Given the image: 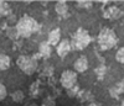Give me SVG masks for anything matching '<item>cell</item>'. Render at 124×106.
<instances>
[{"instance_id":"9","label":"cell","mask_w":124,"mask_h":106,"mask_svg":"<svg viewBox=\"0 0 124 106\" xmlns=\"http://www.w3.org/2000/svg\"><path fill=\"white\" fill-rule=\"evenodd\" d=\"M39 53L41 57H45V58H48L52 53V46H51L47 41H44L41 42L40 46H39Z\"/></svg>"},{"instance_id":"23","label":"cell","mask_w":124,"mask_h":106,"mask_svg":"<svg viewBox=\"0 0 124 106\" xmlns=\"http://www.w3.org/2000/svg\"><path fill=\"white\" fill-rule=\"evenodd\" d=\"M117 86L119 88V90H120V93H124V78L117 84Z\"/></svg>"},{"instance_id":"21","label":"cell","mask_w":124,"mask_h":106,"mask_svg":"<svg viewBox=\"0 0 124 106\" xmlns=\"http://www.w3.org/2000/svg\"><path fill=\"white\" fill-rule=\"evenodd\" d=\"M96 74H97L98 78H103V77H104V74H106V67L104 66H99L96 69Z\"/></svg>"},{"instance_id":"18","label":"cell","mask_w":124,"mask_h":106,"mask_svg":"<svg viewBox=\"0 0 124 106\" xmlns=\"http://www.w3.org/2000/svg\"><path fill=\"white\" fill-rule=\"evenodd\" d=\"M6 96H8V89H6V86L4 85V84L0 83V102H1Z\"/></svg>"},{"instance_id":"8","label":"cell","mask_w":124,"mask_h":106,"mask_svg":"<svg viewBox=\"0 0 124 106\" xmlns=\"http://www.w3.org/2000/svg\"><path fill=\"white\" fill-rule=\"evenodd\" d=\"M47 42L51 46H57L61 42V30L60 28H54L48 32L47 36Z\"/></svg>"},{"instance_id":"15","label":"cell","mask_w":124,"mask_h":106,"mask_svg":"<svg viewBox=\"0 0 124 106\" xmlns=\"http://www.w3.org/2000/svg\"><path fill=\"white\" fill-rule=\"evenodd\" d=\"M120 15H122V13H120V10L118 7H110L109 11H108V16L112 17V19H117Z\"/></svg>"},{"instance_id":"13","label":"cell","mask_w":124,"mask_h":106,"mask_svg":"<svg viewBox=\"0 0 124 106\" xmlns=\"http://www.w3.org/2000/svg\"><path fill=\"white\" fill-rule=\"evenodd\" d=\"M10 6L6 1H3V0H0V17L3 16H9L10 15Z\"/></svg>"},{"instance_id":"25","label":"cell","mask_w":124,"mask_h":106,"mask_svg":"<svg viewBox=\"0 0 124 106\" xmlns=\"http://www.w3.org/2000/svg\"><path fill=\"white\" fill-rule=\"evenodd\" d=\"M87 106H101V105H99L98 102H94V101H91V102H89V104H88Z\"/></svg>"},{"instance_id":"5","label":"cell","mask_w":124,"mask_h":106,"mask_svg":"<svg viewBox=\"0 0 124 106\" xmlns=\"http://www.w3.org/2000/svg\"><path fill=\"white\" fill-rule=\"evenodd\" d=\"M60 83L66 90L76 86L77 85V73L75 70H70V69L65 70L63 73L61 74Z\"/></svg>"},{"instance_id":"1","label":"cell","mask_w":124,"mask_h":106,"mask_svg":"<svg viewBox=\"0 0 124 106\" xmlns=\"http://www.w3.org/2000/svg\"><path fill=\"white\" fill-rule=\"evenodd\" d=\"M15 27H16L17 33H19V37L27 38L39 30V24H37V21L35 19H32V17L23 16L16 22Z\"/></svg>"},{"instance_id":"12","label":"cell","mask_w":124,"mask_h":106,"mask_svg":"<svg viewBox=\"0 0 124 106\" xmlns=\"http://www.w3.org/2000/svg\"><path fill=\"white\" fill-rule=\"evenodd\" d=\"M11 99L16 104H20V102H23L24 99H25V94L23 90H15L14 93H11Z\"/></svg>"},{"instance_id":"10","label":"cell","mask_w":124,"mask_h":106,"mask_svg":"<svg viewBox=\"0 0 124 106\" xmlns=\"http://www.w3.org/2000/svg\"><path fill=\"white\" fill-rule=\"evenodd\" d=\"M55 10L60 16H65L68 13V5H67L66 1H63V0H60V1H57L56 5H55Z\"/></svg>"},{"instance_id":"22","label":"cell","mask_w":124,"mask_h":106,"mask_svg":"<svg viewBox=\"0 0 124 106\" xmlns=\"http://www.w3.org/2000/svg\"><path fill=\"white\" fill-rule=\"evenodd\" d=\"M109 93H110V96H113V98H118V95L120 94V90H119V88H118L117 85H114L113 88H110Z\"/></svg>"},{"instance_id":"6","label":"cell","mask_w":124,"mask_h":106,"mask_svg":"<svg viewBox=\"0 0 124 106\" xmlns=\"http://www.w3.org/2000/svg\"><path fill=\"white\" fill-rule=\"evenodd\" d=\"M71 49H72L71 41H68L67 38L61 40V42H60V43L57 45V47H56V52H57L58 57H61V58H65L68 53L71 52Z\"/></svg>"},{"instance_id":"11","label":"cell","mask_w":124,"mask_h":106,"mask_svg":"<svg viewBox=\"0 0 124 106\" xmlns=\"http://www.w3.org/2000/svg\"><path fill=\"white\" fill-rule=\"evenodd\" d=\"M10 64H11V59H10V57L1 53V54H0V70L9 69Z\"/></svg>"},{"instance_id":"14","label":"cell","mask_w":124,"mask_h":106,"mask_svg":"<svg viewBox=\"0 0 124 106\" xmlns=\"http://www.w3.org/2000/svg\"><path fill=\"white\" fill-rule=\"evenodd\" d=\"M76 5L79 9H89V7H92L93 3L91 1V0H78V1L76 3Z\"/></svg>"},{"instance_id":"2","label":"cell","mask_w":124,"mask_h":106,"mask_svg":"<svg viewBox=\"0 0 124 106\" xmlns=\"http://www.w3.org/2000/svg\"><path fill=\"white\" fill-rule=\"evenodd\" d=\"M117 42H118V37L114 31L110 28H103L98 35V45L103 51L112 49L117 45Z\"/></svg>"},{"instance_id":"7","label":"cell","mask_w":124,"mask_h":106,"mask_svg":"<svg viewBox=\"0 0 124 106\" xmlns=\"http://www.w3.org/2000/svg\"><path fill=\"white\" fill-rule=\"evenodd\" d=\"M73 69L76 73H85L88 69V59L85 56L78 57L73 63Z\"/></svg>"},{"instance_id":"20","label":"cell","mask_w":124,"mask_h":106,"mask_svg":"<svg viewBox=\"0 0 124 106\" xmlns=\"http://www.w3.org/2000/svg\"><path fill=\"white\" fill-rule=\"evenodd\" d=\"M55 105H56V102H55V100L51 96L45 98L44 101H42V106H55Z\"/></svg>"},{"instance_id":"16","label":"cell","mask_w":124,"mask_h":106,"mask_svg":"<svg viewBox=\"0 0 124 106\" xmlns=\"http://www.w3.org/2000/svg\"><path fill=\"white\" fill-rule=\"evenodd\" d=\"M116 59L118 63H122V64H124V47L119 48L118 52L116 53Z\"/></svg>"},{"instance_id":"19","label":"cell","mask_w":124,"mask_h":106,"mask_svg":"<svg viewBox=\"0 0 124 106\" xmlns=\"http://www.w3.org/2000/svg\"><path fill=\"white\" fill-rule=\"evenodd\" d=\"M78 94H79V88H78L77 85L67 90V95H68V96H71V98H73V96H78Z\"/></svg>"},{"instance_id":"24","label":"cell","mask_w":124,"mask_h":106,"mask_svg":"<svg viewBox=\"0 0 124 106\" xmlns=\"http://www.w3.org/2000/svg\"><path fill=\"white\" fill-rule=\"evenodd\" d=\"M15 21H16V17H15L14 15L10 14V15H9V22H10V24H11V22H14V24H15ZM11 25H13V24H11Z\"/></svg>"},{"instance_id":"26","label":"cell","mask_w":124,"mask_h":106,"mask_svg":"<svg viewBox=\"0 0 124 106\" xmlns=\"http://www.w3.org/2000/svg\"><path fill=\"white\" fill-rule=\"evenodd\" d=\"M27 106H40V105H37L36 102H32V104H30V105H27Z\"/></svg>"},{"instance_id":"4","label":"cell","mask_w":124,"mask_h":106,"mask_svg":"<svg viewBox=\"0 0 124 106\" xmlns=\"http://www.w3.org/2000/svg\"><path fill=\"white\" fill-rule=\"evenodd\" d=\"M16 64L26 75H32L37 69V60L35 59V57L30 56H20L16 60Z\"/></svg>"},{"instance_id":"3","label":"cell","mask_w":124,"mask_h":106,"mask_svg":"<svg viewBox=\"0 0 124 106\" xmlns=\"http://www.w3.org/2000/svg\"><path fill=\"white\" fill-rule=\"evenodd\" d=\"M91 41H92V38H91V35L88 33V31H86L83 28H78L77 32L73 36V40L71 42V46H72V48H75L77 51H82L86 47H88Z\"/></svg>"},{"instance_id":"17","label":"cell","mask_w":124,"mask_h":106,"mask_svg":"<svg viewBox=\"0 0 124 106\" xmlns=\"http://www.w3.org/2000/svg\"><path fill=\"white\" fill-rule=\"evenodd\" d=\"M8 36L11 38V40H16V38L19 37V33H17V31H16V27H15V26L9 27V30H8Z\"/></svg>"}]
</instances>
